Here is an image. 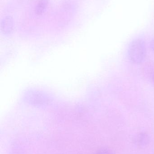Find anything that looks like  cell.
Listing matches in <instances>:
<instances>
[{"label":"cell","instance_id":"cell-5","mask_svg":"<svg viewBox=\"0 0 154 154\" xmlns=\"http://www.w3.org/2000/svg\"><path fill=\"white\" fill-rule=\"evenodd\" d=\"M151 47L152 50L154 51V38L152 40L151 43Z\"/></svg>","mask_w":154,"mask_h":154},{"label":"cell","instance_id":"cell-2","mask_svg":"<svg viewBox=\"0 0 154 154\" xmlns=\"http://www.w3.org/2000/svg\"><path fill=\"white\" fill-rule=\"evenodd\" d=\"M135 141L136 144L138 147L144 148L149 144L150 137L146 133H140L137 136Z\"/></svg>","mask_w":154,"mask_h":154},{"label":"cell","instance_id":"cell-6","mask_svg":"<svg viewBox=\"0 0 154 154\" xmlns=\"http://www.w3.org/2000/svg\"><path fill=\"white\" fill-rule=\"evenodd\" d=\"M152 79L153 82L154 84V74L152 76Z\"/></svg>","mask_w":154,"mask_h":154},{"label":"cell","instance_id":"cell-4","mask_svg":"<svg viewBox=\"0 0 154 154\" xmlns=\"http://www.w3.org/2000/svg\"><path fill=\"white\" fill-rule=\"evenodd\" d=\"M96 154H113L109 150L106 149H101L99 150Z\"/></svg>","mask_w":154,"mask_h":154},{"label":"cell","instance_id":"cell-1","mask_svg":"<svg viewBox=\"0 0 154 154\" xmlns=\"http://www.w3.org/2000/svg\"><path fill=\"white\" fill-rule=\"evenodd\" d=\"M146 53L144 42L141 39H136L131 43L128 50L130 60L136 64L141 63Z\"/></svg>","mask_w":154,"mask_h":154},{"label":"cell","instance_id":"cell-3","mask_svg":"<svg viewBox=\"0 0 154 154\" xmlns=\"http://www.w3.org/2000/svg\"><path fill=\"white\" fill-rule=\"evenodd\" d=\"M47 5V0H40L36 7V13L37 14H41L45 10Z\"/></svg>","mask_w":154,"mask_h":154}]
</instances>
